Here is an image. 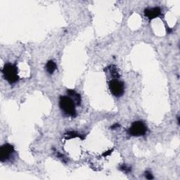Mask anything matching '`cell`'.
I'll return each mask as SVG.
<instances>
[{"instance_id":"cell-1","label":"cell","mask_w":180,"mask_h":180,"mask_svg":"<svg viewBox=\"0 0 180 180\" xmlns=\"http://www.w3.org/2000/svg\"><path fill=\"white\" fill-rule=\"evenodd\" d=\"M2 71L4 78L8 83L14 84L18 81V68L16 64H12L9 63H6Z\"/></svg>"},{"instance_id":"cell-2","label":"cell","mask_w":180,"mask_h":180,"mask_svg":"<svg viewBox=\"0 0 180 180\" xmlns=\"http://www.w3.org/2000/svg\"><path fill=\"white\" fill-rule=\"evenodd\" d=\"M59 106L63 113L67 115L75 117L76 115L75 106L74 101L68 96H61L59 98Z\"/></svg>"},{"instance_id":"cell-3","label":"cell","mask_w":180,"mask_h":180,"mask_svg":"<svg viewBox=\"0 0 180 180\" xmlns=\"http://www.w3.org/2000/svg\"><path fill=\"white\" fill-rule=\"evenodd\" d=\"M110 92L116 97L121 96L125 92V84L122 82L116 79L110 80L109 82Z\"/></svg>"},{"instance_id":"cell-4","label":"cell","mask_w":180,"mask_h":180,"mask_svg":"<svg viewBox=\"0 0 180 180\" xmlns=\"http://www.w3.org/2000/svg\"><path fill=\"white\" fill-rule=\"evenodd\" d=\"M147 128L146 125L141 121H135L132 122V125L129 129L128 132L131 136L140 137L147 133Z\"/></svg>"},{"instance_id":"cell-5","label":"cell","mask_w":180,"mask_h":180,"mask_svg":"<svg viewBox=\"0 0 180 180\" xmlns=\"http://www.w3.org/2000/svg\"><path fill=\"white\" fill-rule=\"evenodd\" d=\"M14 153V147L9 144H4L0 148V160L5 162L9 160Z\"/></svg>"},{"instance_id":"cell-6","label":"cell","mask_w":180,"mask_h":180,"mask_svg":"<svg viewBox=\"0 0 180 180\" xmlns=\"http://www.w3.org/2000/svg\"><path fill=\"white\" fill-rule=\"evenodd\" d=\"M161 14V9L160 7H153L147 8L144 10V14L146 17L149 20H152L157 18Z\"/></svg>"},{"instance_id":"cell-7","label":"cell","mask_w":180,"mask_h":180,"mask_svg":"<svg viewBox=\"0 0 180 180\" xmlns=\"http://www.w3.org/2000/svg\"><path fill=\"white\" fill-rule=\"evenodd\" d=\"M56 64L54 61H49L47 63L46 65V70L48 72V73H49L50 75H52L54 73V71L56 70Z\"/></svg>"},{"instance_id":"cell-8","label":"cell","mask_w":180,"mask_h":180,"mask_svg":"<svg viewBox=\"0 0 180 180\" xmlns=\"http://www.w3.org/2000/svg\"><path fill=\"white\" fill-rule=\"evenodd\" d=\"M67 93L70 95V96H72L74 97V99L77 101L78 105L80 104V103H81V97H80V94H78L75 90H68L67 91Z\"/></svg>"},{"instance_id":"cell-9","label":"cell","mask_w":180,"mask_h":180,"mask_svg":"<svg viewBox=\"0 0 180 180\" xmlns=\"http://www.w3.org/2000/svg\"><path fill=\"white\" fill-rule=\"evenodd\" d=\"M65 139H73V138H75V137H80L82 139H84V137H82V135H80V134H77L75 132H68L65 135Z\"/></svg>"},{"instance_id":"cell-10","label":"cell","mask_w":180,"mask_h":180,"mask_svg":"<svg viewBox=\"0 0 180 180\" xmlns=\"http://www.w3.org/2000/svg\"><path fill=\"white\" fill-rule=\"evenodd\" d=\"M120 170H122V171H124V172H129L131 171L130 168H128V167H127L126 166H124V165L120 167Z\"/></svg>"},{"instance_id":"cell-11","label":"cell","mask_w":180,"mask_h":180,"mask_svg":"<svg viewBox=\"0 0 180 180\" xmlns=\"http://www.w3.org/2000/svg\"><path fill=\"white\" fill-rule=\"evenodd\" d=\"M146 177H147V179H153V175H152V174L150 172H149V171H147V172H146V175H145Z\"/></svg>"},{"instance_id":"cell-12","label":"cell","mask_w":180,"mask_h":180,"mask_svg":"<svg viewBox=\"0 0 180 180\" xmlns=\"http://www.w3.org/2000/svg\"><path fill=\"white\" fill-rule=\"evenodd\" d=\"M113 151V150H111V151H106V153H104L103 154V156H109V155H110V154L111 153V152Z\"/></svg>"},{"instance_id":"cell-13","label":"cell","mask_w":180,"mask_h":180,"mask_svg":"<svg viewBox=\"0 0 180 180\" xmlns=\"http://www.w3.org/2000/svg\"><path fill=\"white\" fill-rule=\"evenodd\" d=\"M120 125L118 124H115L113 126H112L111 127V129H113V130H114V129H115V128H118V127H119Z\"/></svg>"}]
</instances>
